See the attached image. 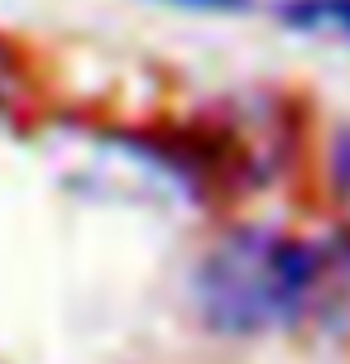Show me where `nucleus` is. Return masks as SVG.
Instances as JSON below:
<instances>
[{
  "mask_svg": "<svg viewBox=\"0 0 350 364\" xmlns=\"http://www.w3.org/2000/svg\"><path fill=\"white\" fill-rule=\"evenodd\" d=\"M302 321L350 331V230L307 245V302Z\"/></svg>",
  "mask_w": 350,
  "mask_h": 364,
  "instance_id": "2",
  "label": "nucleus"
},
{
  "mask_svg": "<svg viewBox=\"0 0 350 364\" xmlns=\"http://www.w3.org/2000/svg\"><path fill=\"white\" fill-rule=\"evenodd\" d=\"M0 91H5V63H0Z\"/></svg>",
  "mask_w": 350,
  "mask_h": 364,
  "instance_id": "5",
  "label": "nucleus"
},
{
  "mask_svg": "<svg viewBox=\"0 0 350 364\" xmlns=\"http://www.w3.org/2000/svg\"><path fill=\"white\" fill-rule=\"evenodd\" d=\"M197 311L221 336H264L302 321L307 245L274 230H230L192 278Z\"/></svg>",
  "mask_w": 350,
  "mask_h": 364,
  "instance_id": "1",
  "label": "nucleus"
},
{
  "mask_svg": "<svg viewBox=\"0 0 350 364\" xmlns=\"http://www.w3.org/2000/svg\"><path fill=\"white\" fill-rule=\"evenodd\" d=\"M283 24L297 34H332L350 43V0H288Z\"/></svg>",
  "mask_w": 350,
  "mask_h": 364,
  "instance_id": "3",
  "label": "nucleus"
},
{
  "mask_svg": "<svg viewBox=\"0 0 350 364\" xmlns=\"http://www.w3.org/2000/svg\"><path fill=\"white\" fill-rule=\"evenodd\" d=\"M164 5L197 10V15H240V10H250V0H164Z\"/></svg>",
  "mask_w": 350,
  "mask_h": 364,
  "instance_id": "4",
  "label": "nucleus"
}]
</instances>
